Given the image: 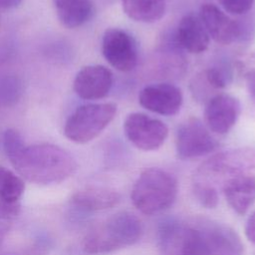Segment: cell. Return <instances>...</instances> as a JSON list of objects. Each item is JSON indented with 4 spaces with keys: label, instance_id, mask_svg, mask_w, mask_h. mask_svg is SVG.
Segmentation results:
<instances>
[{
    "label": "cell",
    "instance_id": "1",
    "mask_svg": "<svg viewBox=\"0 0 255 255\" xmlns=\"http://www.w3.org/2000/svg\"><path fill=\"white\" fill-rule=\"evenodd\" d=\"M193 182L218 187L238 214H245L255 202V148L240 147L216 153L203 161L193 175Z\"/></svg>",
    "mask_w": 255,
    "mask_h": 255
},
{
    "label": "cell",
    "instance_id": "2",
    "mask_svg": "<svg viewBox=\"0 0 255 255\" xmlns=\"http://www.w3.org/2000/svg\"><path fill=\"white\" fill-rule=\"evenodd\" d=\"M160 255H243V244L230 227L206 219L166 220L158 230Z\"/></svg>",
    "mask_w": 255,
    "mask_h": 255
},
{
    "label": "cell",
    "instance_id": "3",
    "mask_svg": "<svg viewBox=\"0 0 255 255\" xmlns=\"http://www.w3.org/2000/svg\"><path fill=\"white\" fill-rule=\"evenodd\" d=\"M3 144L14 168L30 182L42 185L59 183L77 169V161L67 150L51 143L26 145L15 129L5 131Z\"/></svg>",
    "mask_w": 255,
    "mask_h": 255
},
{
    "label": "cell",
    "instance_id": "4",
    "mask_svg": "<svg viewBox=\"0 0 255 255\" xmlns=\"http://www.w3.org/2000/svg\"><path fill=\"white\" fill-rule=\"evenodd\" d=\"M142 232V223L136 215L121 211L93 227L84 237L82 245L90 254L109 253L135 244Z\"/></svg>",
    "mask_w": 255,
    "mask_h": 255
},
{
    "label": "cell",
    "instance_id": "5",
    "mask_svg": "<svg viewBox=\"0 0 255 255\" xmlns=\"http://www.w3.org/2000/svg\"><path fill=\"white\" fill-rule=\"evenodd\" d=\"M175 177L168 171L150 167L143 170L135 180L130 198L137 210L152 215L170 207L177 196Z\"/></svg>",
    "mask_w": 255,
    "mask_h": 255
},
{
    "label": "cell",
    "instance_id": "6",
    "mask_svg": "<svg viewBox=\"0 0 255 255\" xmlns=\"http://www.w3.org/2000/svg\"><path fill=\"white\" fill-rule=\"evenodd\" d=\"M116 114L117 105L114 103L83 105L68 118L64 133L76 143L89 142L110 125Z\"/></svg>",
    "mask_w": 255,
    "mask_h": 255
},
{
    "label": "cell",
    "instance_id": "7",
    "mask_svg": "<svg viewBox=\"0 0 255 255\" xmlns=\"http://www.w3.org/2000/svg\"><path fill=\"white\" fill-rule=\"evenodd\" d=\"M124 131L127 138L138 149L155 150L165 141L168 128L158 119L142 113H131L124 122Z\"/></svg>",
    "mask_w": 255,
    "mask_h": 255
},
{
    "label": "cell",
    "instance_id": "8",
    "mask_svg": "<svg viewBox=\"0 0 255 255\" xmlns=\"http://www.w3.org/2000/svg\"><path fill=\"white\" fill-rule=\"evenodd\" d=\"M217 147L218 141L198 119H188L176 130L175 148L181 159L200 157L211 153Z\"/></svg>",
    "mask_w": 255,
    "mask_h": 255
},
{
    "label": "cell",
    "instance_id": "9",
    "mask_svg": "<svg viewBox=\"0 0 255 255\" xmlns=\"http://www.w3.org/2000/svg\"><path fill=\"white\" fill-rule=\"evenodd\" d=\"M102 52L108 63L121 72H129L136 66V43L131 35L122 29L110 28L105 31Z\"/></svg>",
    "mask_w": 255,
    "mask_h": 255
},
{
    "label": "cell",
    "instance_id": "10",
    "mask_svg": "<svg viewBox=\"0 0 255 255\" xmlns=\"http://www.w3.org/2000/svg\"><path fill=\"white\" fill-rule=\"evenodd\" d=\"M198 16L209 37L219 44L229 45L243 40L246 35L247 29L241 22L231 19L214 4H203Z\"/></svg>",
    "mask_w": 255,
    "mask_h": 255
},
{
    "label": "cell",
    "instance_id": "11",
    "mask_svg": "<svg viewBox=\"0 0 255 255\" xmlns=\"http://www.w3.org/2000/svg\"><path fill=\"white\" fill-rule=\"evenodd\" d=\"M241 112L238 99L228 94H218L206 104L204 119L209 130L217 134L227 133L236 124Z\"/></svg>",
    "mask_w": 255,
    "mask_h": 255
},
{
    "label": "cell",
    "instance_id": "12",
    "mask_svg": "<svg viewBox=\"0 0 255 255\" xmlns=\"http://www.w3.org/2000/svg\"><path fill=\"white\" fill-rule=\"evenodd\" d=\"M182 100L180 89L168 83L146 86L138 94V103L142 108L162 116L175 115L181 108Z\"/></svg>",
    "mask_w": 255,
    "mask_h": 255
},
{
    "label": "cell",
    "instance_id": "13",
    "mask_svg": "<svg viewBox=\"0 0 255 255\" xmlns=\"http://www.w3.org/2000/svg\"><path fill=\"white\" fill-rule=\"evenodd\" d=\"M113 86V73L102 65H90L81 69L75 77V93L84 100L105 98Z\"/></svg>",
    "mask_w": 255,
    "mask_h": 255
},
{
    "label": "cell",
    "instance_id": "14",
    "mask_svg": "<svg viewBox=\"0 0 255 255\" xmlns=\"http://www.w3.org/2000/svg\"><path fill=\"white\" fill-rule=\"evenodd\" d=\"M175 41L178 46L187 52L199 54L208 48L210 37L199 16L187 14L178 23Z\"/></svg>",
    "mask_w": 255,
    "mask_h": 255
},
{
    "label": "cell",
    "instance_id": "15",
    "mask_svg": "<svg viewBox=\"0 0 255 255\" xmlns=\"http://www.w3.org/2000/svg\"><path fill=\"white\" fill-rule=\"evenodd\" d=\"M121 201V194L109 187H86L76 191L71 202L84 210L100 211L116 206Z\"/></svg>",
    "mask_w": 255,
    "mask_h": 255
},
{
    "label": "cell",
    "instance_id": "16",
    "mask_svg": "<svg viewBox=\"0 0 255 255\" xmlns=\"http://www.w3.org/2000/svg\"><path fill=\"white\" fill-rule=\"evenodd\" d=\"M57 17L67 28H78L87 23L94 15L91 0H53Z\"/></svg>",
    "mask_w": 255,
    "mask_h": 255
},
{
    "label": "cell",
    "instance_id": "17",
    "mask_svg": "<svg viewBox=\"0 0 255 255\" xmlns=\"http://www.w3.org/2000/svg\"><path fill=\"white\" fill-rule=\"evenodd\" d=\"M125 13L142 23L158 21L165 12V0H122Z\"/></svg>",
    "mask_w": 255,
    "mask_h": 255
},
{
    "label": "cell",
    "instance_id": "18",
    "mask_svg": "<svg viewBox=\"0 0 255 255\" xmlns=\"http://www.w3.org/2000/svg\"><path fill=\"white\" fill-rule=\"evenodd\" d=\"M25 189L23 179L6 167L0 166V198L8 205L16 203Z\"/></svg>",
    "mask_w": 255,
    "mask_h": 255
},
{
    "label": "cell",
    "instance_id": "19",
    "mask_svg": "<svg viewBox=\"0 0 255 255\" xmlns=\"http://www.w3.org/2000/svg\"><path fill=\"white\" fill-rule=\"evenodd\" d=\"M192 190L196 199L204 207L214 208L217 205L219 193L214 189L198 184H192Z\"/></svg>",
    "mask_w": 255,
    "mask_h": 255
},
{
    "label": "cell",
    "instance_id": "20",
    "mask_svg": "<svg viewBox=\"0 0 255 255\" xmlns=\"http://www.w3.org/2000/svg\"><path fill=\"white\" fill-rule=\"evenodd\" d=\"M230 72L221 67H212L205 71V79L207 83L215 89L226 87L230 82Z\"/></svg>",
    "mask_w": 255,
    "mask_h": 255
},
{
    "label": "cell",
    "instance_id": "21",
    "mask_svg": "<svg viewBox=\"0 0 255 255\" xmlns=\"http://www.w3.org/2000/svg\"><path fill=\"white\" fill-rule=\"evenodd\" d=\"M218 2L225 11L241 15L247 13L252 8L254 0H218Z\"/></svg>",
    "mask_w": 255,
    "mask_h": 255
},
{
    "label": "cell",
    "instance_id": "22",
    "mask_svg": "<svg viewBox=\"0 0 255 255\" xmlns=\"http://www.w3.org/2000/svg\"><path fill=\"white\" fill-rule=\"evenodd\" d=\"M245 235L250 242L255 244V211L249 216L246 222Z\"/></svg>",
    "mask_w": 255,
    "mask_h": 255
},
{
    "label": "cell",
    "instance_id": "23",
    "mask_svg": "<svg viewBox=\"0 0 255 255\" xmlns=\"http://www.w3.org/2000/svg\"><path fill=\"white\" fill-rule=\"evenodd\" d=\"M246 81V87L247 91L252 98V100L255 102V70L249 71L245 76Z\"/></svg>",
    "mask_w": 255,
    "mask_h": 255
},
{
    "label": "cell",
    "instance_id": "24",
    "mask_svg": "<svg viewBox=\"0 0 255 255\" xmlns=\"http://www.w3.org/2000/svg\"><path fill=\"white\" fill-rule=\"evenodd\" d=\"M23 0H0V7L5 9L15 8L22 3Z\"/></svg>",
    "mask_w": 255,
    "mask_h": 255
},
{
    "label": "cell",
    "instance_id": "25",
    "mask_svg": "<svg viewBox=\"0 0 255 255\" xmlns=\"http://www.w3.org/2000/svg\"><path fill=\"white\" fill-rule=\"evenodd\" d=\"M8 231H9L8 224L0 222V245L2 244V242H3L6 234L8 233Z\"/></svg>",
    "mask_w": 255,
    "mask_h": 255
}]
</instances>
